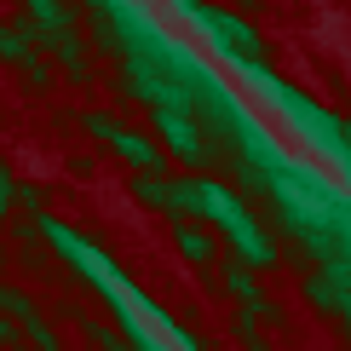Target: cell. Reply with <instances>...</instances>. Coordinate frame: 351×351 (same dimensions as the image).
Masks as SVG:
<instances>
[{
    "instance_id": "1",
    "label": "cell",
    "mask_w": 351,
    "mask_h": 351,
    "mask_svg": "<svg viewBox=\"0 0 351 351\" xmlns=\"http://www.w3.org/2000/svg\"><path fill=\"white\" fill-rule=\"evenodd\" d=\"M93 133H98V138H110L115 150L127 156V162H138V167H156V150H150V144H144V138H133V133H121V127H115V121H104V115H93Z\"/></svg>"
},
{
    "instance_id": "2",
    "label": "cell",
    "mask_w": 351,
    "mask_h": 351,
    "mask_svg": "<svg viewBox=\"0 0 351 351\" xmlns=\"http://www.w3.org/2000/svg\"><path fill=\"white\" fill-rule=\"evenodd\" d=\"M29 12H35V23L47 29L52 40L64 35V23H69V0H29Z\"/></svg>"
},
{
    "instance_id": "3",
    "label": "cell",
    "mask_w": 351,
    "mask_h": 351,
    "mask_svg": "<svg viewBox=\"0 0 351 351\" xmlns=\"http://www.w3.org/2000/svg\"><path fill=\"white\" fill-rule=\"evenodd\" d=\"M0 58H6V64H29V40L18 29H6V23H0Z\"/></svg>"
},
{
    "instance_id": "4",
    "label": "cell",
    "mask_w": 351,
    "mask_h": 351,
    "mask_svg": "<svg viewBox=\"0 0 351 351\" xmlns=\"http://www.w3.org/2000/svg\"><path fill=\"white\" fill-rule=\"evenodd\" d=\"M179 247H184L190 259H196V265H208V254H213V247H208V237H202V230H179Z\"/></svg>"
},
{
    "instance_id": "5",
    "label": "cell",
    "mask_w": 351,
    "mask_h": 351,
    "mask_svg": "<svg viewBox=\"0 0 351 351\" xmlns=\"http://www.w3.org/2000/svg\"><path fill=\"white\" fill-rule=\"evenodd\" d=\"M225 288H230V294H242V300H254V276H247L242 265H230V271H225ZM254 305H259V300H254Z\"/></svg>"
},
{
    "instance_id": "6",
    "label": "cell",
    "mask_w": 351,
    "mask_h": 351,
    "mask_svg": "<svg viewBox=\"0 0 351 351\" xmlns=\"http://www.w3.org/2000/svg\"><path fill=\"white\" fill-rule=\"evenodd\" d=\"M0 346H12V323H0Z\"/></svg>"
}]
</instances>
